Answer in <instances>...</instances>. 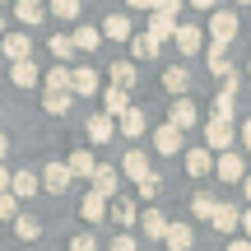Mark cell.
Instances as JSON below:
<instances>
[{"label":"cell","mask_w":251,"mask_h":251,"mask_svg":"<svg viewBox=\"0 0 251 251\" xmlns=\"http://www.w3.org/2000/svg\"><path fill=\"white\" fill-rule=\"evenodd\" d=\"M70 251H98V242H93V233H79V237H70Z\"/></svg>","instance_id":"obj_41"},{"label":"cell","mask_w":251,"mask_h":251,"mask_svg":"<svg viewBox=\"0 0 251 251\" xmlns=\"http://www.w3.org/2000/svg\"><path fill=\"white\" fill-rule=\"evenodd\" d=\"M0 219H9V224L19 219V200L9 196V191H0Z\"/></svg>","instance_id":"obj_39"},{"label":"cell","mask_w":251,"mask_h":251,"mask_svg":"<svg viewBox=\"0 0 251 251\" xmlns=\"http://www.w3.org/2000/svg\"><path fill=\"white\" fill-rule=\"evenodd\" d=\"M0 37H5V14H0Z\"/></svg>","instance_id":"obj_52"},{"label":"cell","mask_w":251,"mask_h":251,"mask_svg":"<svg viewBox=\"0 0 251 251\" xmlns=\"http://www.w3.org/2000/svg\"><path fill=\"white\" fill-rule=\"evenodd\" d=\"M163 89H168L172 98H186V89H191V70H186V65H168V70H163Z\"/></svg>","instance_id":"obj_12"},{"label":"cell","mask_w":251,"mask_h":251,"mask_svg":"<svg viewBox=\"0 0 251 251\" xmlns=\"http://www.w3.org/2000/svg\"><path fill=\"white\" fill-rule=\"evenodd\" d=\"M5 153H9V135L0 130V163H5Z\"/></svg>","instance_id":"obj_49"},{"label":"cell","mask_w":251,"mask_h":251,"mask_svg":"<svg viewBox=\"0 0 251 251\" xmlns=\"http://www.w3.org/2000/svg\"><path fill=\"white\" fill-rule=\"evenodd\" d=\"M112 251H140V247H135V237L121 233V237H112Z\"/></svg>","instance_id":"obj_43"},{"label":"cell","mask_w":251,"mask_h":251,"mask_svg":"<svg viewBox=\"0 0 251 251\" xmlns=\"http://www.w3.org/2000/svg\"><path fill=\"white\" fill-rule=\"evenodd\" d=\"M177 9H181V0H153V14H168V19H177Z\"/></svg>","instance_id":"obj_42"},{"label":"cell","mask_w":251,"mask_h":251,"mask_svg":"<svg viewBox=\"0 0 251 251\" xmlns=\"http://www.w3.org/2000/svg\"><path fill=\"white\" fill-rule=\"evenodd\" d=\"M37 181H42L51 196H65V191H70V168H65V163H47Z\"/></svg>","instance_id":"obj_7"},{"label":"cell","mask_w":251,"mask_h":251,"mask_svg":"<svg viewBox=\"0 0 251 251\" xmlns=\"http://www.w3.org/2000/svg\"><path fill=\"white\" fill-rule=\"evenodd\" d=\"M117 130L126 135V140H140V135H144V112H140V107H130V112L117 121Z\"/></svg>","instance_id":"obj_31"},{"label":"cell","mask_w":251,"mask_h":251,"mask_svg":"<svg viewBox=\"0 0 251 251\" xmlns=\"http://www.w3.org/2000/svg\"><path fill=\"white\" fill-rule=\"evenodd\" d=\"M209 224H214L219 233H237V228H242V214H237V205H224V200H219V209H214Z\"/></svg>","instance_id":"obj_17"},{"label":"cell","mask_w":251,"mask_h":251,"mask_svg":"<svg viewBox=\"0 0 251 251\" xmlns=\"http://www.w3.org/2000/svg\"><path fill=\"white\" fill-rule=\"evenodd\" d=\"M205 144H209V149H219V153H228V149L237 144L233 121H214V117H209V121H205Z\"/></svg>","instance_id":"obj_2"},{"label":"cell","mask_w":251,"mask_h":251,"mask_svg":"<svg viewBox=\"0 0 251 251\" xmlns=\"http://www.w3.org/2000/svg\"><path fill=\"white\" fill-rule=\"evenodd\" d=\"M42 14H47V5H42V0H14V19H19V24L37 28V24H42Z\"/></svg>","instance_id":"obj_18"},{"label":"cell","mask_w":251,"mask_h":251,"mask_svg":"<svg viewBox=\"0 0 251 251\" xmlns=\"http://www.w3.org/2000/svg\"><path fill=\"white\" fill-rule=\"evenodd\" d=\"M14 233L24 237V242H37V237H42V224H37L33 214H19V219H14Z\"/></svg>","instance_id":"obj_34"},{"label":"cell","mask_w":251,"mask_h":251,"mask_svg":"<svg viewBox=\"0 0 251 251\" xmlns=\"http://www.w3.org/2000/svg\"><path fill=\"white\" fill-rule=\"evenodd\" d=\"M47 93H70V65H51V70H47ZM75 98V93H70Z\"/></svg>","instance_id":"obj_30"},{"label":"cell","mask_w":251,"mask_h":251,"mask_svg":"<svg viewBox=\"0 0 251 251\" xmlns=\"http://www.w3.org/2000/svg\"><path fill=\"white\" fill-rule=\"evenodd\" d=\"M172 42H177L181 56H196L200 47H205V33H200L196 24H177V33H172Z\"/></svg>","instance_id":"obj_8"},{"label":"cell","mask_w":251,"mask_h":251,"mask_svg":"<svg viewBox=\"0 0 251 251\" xmlns=\"http://www.w3.org/2000/svg\"><path fill=\"white\" fill-rule=\"evenodd\" d=\"M70 93H75V98H93V93H98V70L70 65Z\"/></svg>","instance_id":"obj_6"},{"label":"cell","mask_w":251,"mask_h":251,"mask_svg":"<svg viewBox=\"0 0 251 251\" xmlns=\"http://www.w3.org/2000/svg\"><path fill=\"white\" fill-rule=\"evenodd\" d=\"M37 186H42V181H37L33 172H14V177H9V196H14V200H28V196H37Z\"/></svg>","instance_id":"obj_25"},{"label":"cell","mask_w":251,"mask_h":251,"mask_svg":"<svg viewBox=\"0 0 251 251\" xmlns=\"http://www.w3.org/2000/svg\"><path fill=\"white\" fill-rule=\"evenodd\" d=\"M112 135H117V121L102 117V112H93V117H89V140H93V144H107Z\"/></svg>","instance_id":"obj_21"},{"label":"cell","mask_w":251,"mask_h":251,"mask_svg":"<svg viewBox=\"0 0 251 251\" xmlns=\"http://www.w3.org/2000/svg\"><path fill=\"white\" fill-rule=\"evenodd\" d=\"M186 172L191 177H209V172H214V153L209 149H191L186 153Z\"/></svg>","instance_id":"obj_28"},{"label":"cell","mask_w":251,"mask_h":251,"mask_svg":"<svg viewBox=\"0 0 251 251\" xmlns=\"http://www.w3.org/2000/svg\"><path fill=\"white\" fill-rule=\"evenodd\" d=\"M228 251H251V242H247V237H233V242H228Z\"/></svg>","instance_id":"obj_44"},{"label":"cell","mask_w":251,"mask_h":251,"mask_svg":"<svg viewBox=\"0 0 251 251\" xmlns=\"http://www.w3.org/2000/svg\"><path fill=\"white\" fill-rule=\"evenodd\" d=\"M191 5H196V9H209V14H214V5H219V0H191Z\"/></svg>","instance_id":"obj_48"},{"label":"cell","mask_w":251,"mask_h":251,"mask_svg":"<svg viewBox=\"0 0 251 251\" xmlns=\"http://www.w3.org/2000/svg\"><path fill=\"white\" fill-rule=\"evenodd\" d=\"M242 191H247V200H251V177H247V181H242Z\"/></svg>","instance_id":"obj_51"},{"label":"cell","mask_w":251,"mask_h":251,"mask_svg":"<svg viewBox=\"0 0 251 251\" xmlns=\"http://www.w3.org/2000/svg\"><path fill=\"white\" fill-rule=\"evenodd\" d=\"M214 209H219V200H214V196H205V191L191 200V214H196V219H214Z\"/></svg>","instance_id":"obj_36"},{"label":"cell","mask_w":251,"mask_h":251,"mask_svg":"<svg viewBox=\"0 0 251 251\" xmlns=\"http://www.w3.org/2000/svg\"><path fill=\"white\" fill-rule=\"evenodd\" d=\"M163 242H168V251H191V228L186 224H168V237Z\"/></svg>","instance_id":"obj_32"},{"label":"cell","mask_w":251,"mask_h":251,"mask_svg":"<svg viewBox=\"0 0 251 251\" xmlns=\"http://www.w3.org/2000/svg\"><path fill=\"white\" fill-rule=\"evenodd\" d=\"M233 112H237V79H224L214 98V121H233Z\"/></svg>","instance_id":"obj_10"},{"label":"cell","mask_w":251,"mask_h":251,"mask_svg":"<svg viewBox=\"0 0 251 251\" xmlns=\"http://www.w3.org/2000/svg\"><path fill=\"white\" fill-rule=\"evenodd\" d=\"M0 51L9 56V65L33 61V37H28V33H5V37H0Z\"/></svg>","instance_id":"obj_4"},{"label":"cell","mask_w":251,"mask_h":251,"mask_svg":"<svg viewBox=\"0 0 251 251\" xmlns=\"http://www.w3.org/2000/svg\"><path fill=\"white\" fill-rule=\"evenodd\" d=\"M242 233H247V242H251V205L242 209Z\"/></svg>","instance_id":"obj_45"},{"label":"cell","mask_w":251,"mask_h":251,"mask_svg":"<svg viewBox=\"0 0 251 251\" xmlns=\"http://www.w3.org/2000/svg\"><path fill=\"white\" fill-rule=\"evenodd\" d=\"M9 177H14V172H9L5 163H0V191H9Z\"/></svg>","instance_id":"obj_46"},{"label":"cell","mask_w":251,"mask_h":251,"mask_svg":"<svg viewBox=\"0 0 251 251\" xmlns=\"http://www.w3.org/2000/svg\"><path fill=\"white\" fill-rule=\"evenodd\" d=\"M158 181H163L158 172H149V177L140 181V196H144V200H153V196H158Z\"/></svg>","instance_id":"obj_40"},{"label":"cell","mask_w":251,"mask_h":251,"mask_svg":"<svg viewBox=\"0 0 251 251\" xmlns=\"http://www.w3.org/2000/svg\"><path fill=\"white\" fill-rule=\"evenodd\" d=\"M98 33L107 37V42H130L135 28H130V19H126V14H107V24H102Z\"/></svg>","instance_id":"obj_14"},{"label":"cell","mask_w":251,"mask_h":251,"mask_svg":"<svg viewBox=\"0 0 251 251\" xmlns=\"http://www.w3.org/2000/svg\"><path fill=\"white\" fill-rule=\"evenodd\" d=\"M233 37H237V14L233 9H214V14H209V42L228 47Z\"/></svg>","instance_id":"obj_1"},{"label":"cell","mask_w":251,"mask_h":251,"mask_svg":"<svg viewBox=\"0 0 251 251\" xmlns=\"http://www.w3.org/2000/svg\"><path fill=\"white\" fill-rule=\"evenodd\" d=\"M107 75H112V89H126V93H130V89H135V79H140L130 61H117V65H107Z\"/></svg>","instance_id":"obj_29"},{"label":"cell","mask_w":251,"mask_h":251,"mask_svg":"<svg viewBox=\"0 0 251 251\" xmlns=\"http://www.w3.org/2000/svg\"><path fill=\"white\" fill-rule=\"evenodd\" d=\"M237 5H251V0H237Z\"/></svg>","instance_id":"obj_53"},{"label":"cell","mask_w":251,"mask_h":251,"mask_svg":"<svg viewBox=\"0 0 251 251\" xmlns=\"http://www.w3.org/2000/svg\"><path fill=\"white\" fill-rule=\"evenodd\" d=\"M144 33H149L153 42L163 47V42H168L172 33H177V19H168V14H149V28H144Z\"/></svg>","instance_id":"obj_27"},{"label":"cell","mask_w":251,"mask_h":251,"mask_svg":"<svg viewBox=\"0 0 251 251\" xmlns=\"http://www.w3.org/2000/svg\"><path fill=\"white\" fill-rule=\"evenodd\" d=\"M153 149H158L163 158H168V153H177V149H181V130H177V126H168V121H163L158 130H153Z\"/></svg>","instance_id":"obj_16"},{"label":"cell","mask_w":251,"mask_h":251,"mask_svg":"<svg viewBox=\"0 0 251 251\" xmlns=\"http://www.w3.org/2000/svg\"><path fill=\"white\" fill-rule=\"evenodd\" d=\"M51 14L70 24V19H79V0H51Z\"/></svg>","instance_id":"obj_38"},{"label":"cell","mask_w":251,"mask_h":251,"mask_svg":"<svg viewBox=\"0 0 251 251\" xmlns=\"http://www.w3.org/2000/svg\"><path fill=\"white\" fill-rule=\"evenodd\" d=\"M130 51L140 56V61H153V56H158V42H153L149 33H135V37H130Z\"/></svg>","instance_id":"obj_33"},{"label":"cell","mask_w":251,"mask_h":251,"mask_svg":"<svg viewBox=\"0 0 251 251\" xmlns=\"http://www.w3.org/2000/svg\"><path fill=\"white\" fill-rule=\"evenodd\" d=\"M79 214L89 219V224H102V219H107V200H102L98 191H89V196L79 200Z\"/></svg>","instance_id":"obj_26"},{"label":"cell","mask_w":251,"mask_h":251,"mask_svg":"<svg viewBox=\"0 0 251 251\" xmlns=\"http://www.w3.org/2000/svg\"><path fill=\"white\" fill-rule=\"evenodd\" d=\"M214 177H219V181H247V158H242L237 149L219 153V158H214Z\"/></svg>","instance_id":"obj_3"},{"label":"cell","mask_w":251,"mask_h":251,"mask_svg":"<svg viewBox=\"0 0 251 251\" xmlns=\"http://www.w3.org/2000/svg\"><path fill=\"white\" fill-rule=\"evenodd\" d=\"M9 79H14V89H33V84L42 79V70H37L33 61H19V65H9Z\"/></svg>","instance_id":"obj_22"},{"label":"cell","mask_w":251,"mask_h":251,"mask_svg":"<svg viewBox=\"0 0 251 251\" xmlns=\"http://www.w3.org/2000/svg\"><path fill=\"white\" fill-rule=\"evenodd\" d=\"M205 65L219 75V79H233V61H228V47L209 42V47H205Z\"/></svg>","instance_id":"obj_13"},{"label":"cell","mask_w":251,"mask_h":251,"mask_svg":"<svg viewBox=\"0 0 251 251\" xmlns=\"http://www.w3.org/2000/svg\"><path fill=\"white\" fill-rule=\"evenodd\" d=\"M47 47H51V56H56V61H61V65H65V61H70V56H75V42H70V33H56V37H51V42H47Z\"/></svg>","instance_id":"obj_35"},{"label":"cell","mask_w":251,"mask_h":251,"mask_svg":"<svg viewBox=\"0 0 251 251\" xmlns=\"http://www.w3.org/2000/svg\"><path fill=\"white\" fill-rule=\"evenodd\" d=\"M126 112H130V98H126V89H112V84H107V93H102V117L121 121Z\"/></svg>","instance_id":"obj_15"},{"label":"cell","mask_w":251,"mask_h":251,"mask_svg":"<svg viewBox=\"0 0 251 251\" xmlns=\"http://www.w3.org/2000/svg\"><path fill=\"white\" fill-rule=\"evenodd\" d=\"M117 172H126V181H135V186H140V181L144 177H149V158H144V149H130V153H126V158H121V168Z\"/></svg>","instance_id":"obj_9"},{"label":"cell","mask_w":251,"mask_h":251,"mask_svg":"<svg viewBox=\"0 0 251 251\" xmlns=\"http://www.w3.org/2000/svg\"><path fill=\"white\" fill-rule=\"evenodd\" d=\"M140 224H144V237H153V242H163V237H168V219H163V209H144Z\"/></svg>","instance_id":"obj_23"},{"label":"cell","mask_w":251,"mask_h":251,"mask_svg":"<svg viewBox=\"0 0 251 251\" xmlns=\"http://www.w3.org/2000/svg\"><path fill=\"white\" fill-rule=\"evenodd\" d=\"M130 9H153V0H126Z\"/></svg>","instance_id":"obj_50"},{"label":"cell","mask_w":251,"mask_h":251,"mask_svg":"<svg viewBox=\"0 0 251 251\" xmlns=\"http://www.w3.org/2000/svg\"><path fill=\"white\" fill-rule=\"evenodd\" d=\"M242 144H247V153H251V121H242Z\"/></svg>","instance_id":"obj_47"},{"label":"cell","mask_w":251,"mask_h":251,"mask_svg":"<svg viewBox=\"0 0 251 251\" xmlns=\"http://www.w3.org/2000/svg\"><path fill=\"white\" fill-rule=\"evenodd\" d=\"M89 181H93V191H98L102 200H117V186H121V172L112 168V163H98Z\"/></svg>","instance_id":"obj_5"},{"label":"cell","mask_w":251,"mask_h":251,"mask_svg":"<svg viewBox=\"0 0 251 251\" xmlns=\"http://www.w3.org/2000/svg\"><path fill=\"white\" fill-rule=\"evenodd\" d=\"M65 168H70V181H84V177H93V168H98V163H93V153H89V149H75Z\"/></svg>","instance_id":"obj_20"},{"label":"cell","mask_w":251,"mask_h":251,"mask_svg":"<svg viewBox=\"0 0 251 251\" xmlns=\"http://www.w3.org/2000/svg\"><path fill=\"white\" fill-rule=\"evenodd\" d=\"M42 107L51 112V117H65V112H70V93H47Z\"/></svg>","instance_id":"obj_37"},{"label":"cell","mask_w":251,"mask_h":251,"mask_svg":"<svg viewBox=\"0 0 251 251\" xmlns=\"http://www.w3.org/2000/svg\"><path fill=\"white\" fill-rule=\"evenodd\" d=\"M70 42H75V51H98V47H102V33H98V28H89V24H79L70 33Z\"/></svg>","instance_id":"obj_24"},{"label":"cell","mask_w":251,"mask_h":251,"mask_svg":"<svg viewBox=\"0 0 251 251\" xmlns=\"http://www.w3.org/2000/svg\"><path fill=\"white\" fill-rule=\"evenodd\" d=\"M107 214H112V224H121V228L140 224V209H135V200H107Z\"/></svg>","instance_id":"obj_19"},{"label":"cell","mask_w":251,"mask_h":251,"mask_svg":"<svg viewBox=\"0 0 251 251\" xmlns=\"http://www.w3.org/2000/svg\"><path fill=\"white\" fill-rule=\"evenodd\" d=\"M247 65H251V61H247Z\"/></svg>","instance_id":"obj_55"},{"label":"cell","mask_w":251,"mask_h":251,"mask_svg":"<svg viewBox=\"0 0 251 251\" xmlns=\"http://www.w3.org/2000/svg\"><path fill=\"white\" fill-rule=\"evenodd\" d=\"M196 121H200V112H196V102H191V98H177V102H172L168 126H177V130H191Z\"/></svg>","instance_id":"obj_11"},{"label":"cell","mask_w":251,"mask_h":251,"mask_svg":"<svg viewBox=\"0 0 251 251\" xmlns=\"http://www.w3.org/2000/svg\"><path fill=\"white\" fill-rule=\"evenodd\" d=\"M0 5H5V0H0Z\"/></svg>","instance_id":"obj_54"}]
</instances>
